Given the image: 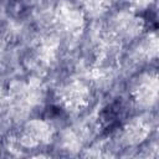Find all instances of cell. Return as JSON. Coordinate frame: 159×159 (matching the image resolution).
I'll return each mask as SVG.
<instances>
[{"instance_id":"cell-4","label":"cell","mask_w":159,"mask_h":159,"mask_svg":"<svg viewBox=\"0 0 159 159\" xmlns=\"http://www.w3.org/2000/svg\"><path fill=\"white\" fill-rule=\"evenodd\" d=\"M147 134H148L147 125L139 120L132 122L124 129V138L127 139L128 143H138L143 140V138H145Z\"/></svg>"},{"instance_id":"cell-1","label":"cell","mask_w":159,"mask_h":159,"mask_svg":"<svg viewBox=\"0 0 159 159\" xmlns=\"http://www.w3.org/2000/svg\"><path fill=\"white\" fill-rule=\"evenodd\" d=\"M51 138V128L47 123L42 120H31L29 122L20 135V142L22 145L34 147L40 143L47 142Z\"/></svg>"},{"instance_id":"cell-3","label":"cell","mask_w":159,"mask_h":159,"mask_svg":"<svg viewBox=\"0 0 159 159\" xmlns=\"http://www.w3.org/2000/svg\"><path fill=\"white\" fill-rule=\"evenodd\" d=\"M157 89H158V83H157L155 77L147 76V77L139 80V82L134 89L135 101L142 106L152 104L157 98Z\"/></svg>"},{"instance_id":"cell-5","label":"cell","mask_w":159,"mask_h":159,"mask_svg":"<svg viewBox=\"0 0 159 159\" xmlns=\"http://www.w3.org/2000/svg\"><path fill=\"white\" fill-rule=\"evenodd\" d=\"M81 1L88 10H92V11H99L108 2V0H81Z\"/></svg>"},{"instance_id":"cell-2","label":"cell","mask_w":159,"mask_h":159,"mask_svg":"<svg viewBox=\"0 0 159 159\" xmlns=\"http://www.w3.org/2000/svg\"><path fill=\"white\" fill-rule=\"evenodd\" d=\"M61 102L68 109H80L89 99L88 88L81 82H71L61 91Z\"/></svg>"}]
</instances>
